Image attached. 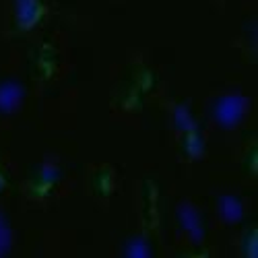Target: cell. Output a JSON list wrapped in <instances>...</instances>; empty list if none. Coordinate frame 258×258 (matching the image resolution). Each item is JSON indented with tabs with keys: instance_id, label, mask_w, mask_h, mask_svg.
Instances as JSON below:
<instances>
[{
	"instance_id": "cell-1",
	"label": "cell",
	"mask_w": 258,
	"mask_h": 258,
	"mask_svg": "<svg viewBox=\"0 0 258 258\" xmlns=\"http://www.w3.org/2000/svg\"><path fill=\"white\" fill-rule=\"evenodd\" d=\"M244 114V99L240 97H225L219 101L217 107V118L223 124H235Z\"/></svg>"
},
{
	"instance_id": "cell-2",
	"label": "cell",
	"mask_w": 258,
	"mask_h": 258,
	"mask_svg": "<svg viewBox=\"0 0 258 258\" xmlns=\"http://www.w3.org/2000/svg\"><path fill=\"white\" fill-rule=\"evenodd\" d=\"M19 99H21V91L15 85H7V87H3V91H0V107H3V110H13L19 103Z\"/></svg>"
}]
</instances>
